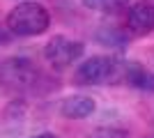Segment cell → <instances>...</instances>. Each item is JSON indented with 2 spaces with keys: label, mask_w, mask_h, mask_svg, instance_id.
<instances>
[{
  "label": "cell",
  "mask_w": 154,
  "mask_h": 138,
  "mask_svg": "<svg viewBox=\"0 0 154 138\" xmlns=\"http://www.w3.org/2000/svg\"><path fill=\"white\" fill-rule=\"evenodd\" d=\"M7 28L19 37H37L44 35L51 26V14L46 12L44 5H37L32 0L19 2L7 14Z\"/></svg>",
  "instance_id": "cell-1"
},
{
  "label": "cell",
  "mask_w": 154,
  "mask_h": 138,
  "mask_svg": "<svg viewBox=\"0 0 154 138\" xmlns=\"http://www.w3.org/2000/svg\"><path fill=\"white\" fill-rule=\"evenodd\" d=\"M122 74L124 60H115L108 55H92L76 67L74 81L81 85H108V83L122 81Z\"/></svg>",
  "instance_id": "cell-2"
},
{
  "label": "cell",
  "mask_w": 154,
  "mask_h": 138,
  "mask_svg": "<svg viewBox=\"0 0 154 138\" xmlns=\"http://www.w3.org/2000/svg\"><path fill=\"white\" fill-rule=\"evenodd\" d=\"M42 81L39 67L30 58H7L0 62V85L14 92H30L37 90Z\"/></svg>",
  "instance_id": "cell-3"
},
{
  "label": "cell",
  "mask_w": 154,
  "mask_h": 138,
  "mask_svg": "<svg viewBox=\"0 0 154 138\" xmlns=\"http://www.w3.org/2000/svg\"><path fill=\"white\" fill-rule=\"evenodd\" d=\"M83 53H85L83 41L69 39V37H64V35L51 37L44 46V58L48 60V65L55 67V69H67V67H71L76 60H81Z\"/></svg>",
  "instance_id": "cell-4"
},
{
  "label": "cell",
  "mask_w": 154,
  "mask_h": 138,
  "mask_svg": "<svg viewBox=\"0 0 154 138\" xmlns=\"http://www.w3.org/2000/svg\"><path fill=\"white\" fill-rule=\"evenodd\" d=\"M124 28H127V32L136 35V37L149 35L154 30V5H149L145 0H143V2H136L127 14Z\"/></svg>",
  "instance_id": "cell-5"
},
{
  "label": "cell",
  "mask_w": 154,
  "mask_h": 138,
  "mask_svg": "<svg viewBox=\"0 0 154 138\" xmlns=\"http://www.w3.org/2000/svg\"><path fill=\"white\" fill-rule=\"evenodd\" d=\"M97 104L92 97H85V94H71V97H64L62 104H60V115L67 120H85L94 113Z\"/></svg>",
  "instance_id": "cell-6"
},
{
  "label": "cell",
  "mask_w": 154,
  "mask_h": 138,
  "mask_svg": "<svg viewBox=\"0 0 154 138\" xmlns=\"http://www.w3.org/2000/svg\"><path fill=\"white\" fill-rule=\"evenodd\" d=\"M122 81L127 83V85L136 87V90L154 92V74L147 72V69H145L143 65H138V62H124Z\"/></svg>",
  "instance_id": "cell-7"
},
{
  "label": "cell",
  "mask_w": 154,
  "mask_h": 138,
  "mask_svg": "<svg viewBox=\"0 0 154 138\" xmlns=\"http://www.w3.org/2000/svg\"><path fill=\"white\" fill-rule=\"evenodd\" d=\"M97 39L101 41L103 46H127L129 44V32H127V28L120 30V28L106 23V26H101L97 30Z\"/></svg>",
  "instance_id": "cell-8"
},
{
  "label": "cell",
  "mask_w": 154,
  "mask_h": 138,
  "mask_svg": "<svg viewBox=\"0 0 154 138\" xmlns=\"http://www.w3.org/2000/svg\"><path fill=\"white\" fill-rule=\"evenodd\" d=\"M88 9H94V12H103V14H117L127 9L131 0H81Z\"/></svg>",
  "instance_id": "cell-9"
},
{
  "label": "cell",
  "mask_w": 154,
  "mask_h": 138,
  "mask_svg": "<svg viewBox=\"0 0 154 138\" xmlns=\"http://www.w3.org/2000/svg\"><path fill=\"white\" fill-rule=\"evenodd\" d=\"M90 138H129L124 127H97Z\"/></svg>",
  "instance_id": "cell-10"
},
{
  "label": "cell",
  "mask_w": 154,
  "mask_h": 138,
  "mask_svg": "<svg viewBox=\"0 0 154 138\" xmlns=\"http://www.w3.org/2000/svg\"><path fill=\"white\" fill-rule=\"evenodd\" d=\"M32 138H58V136L51 133V131H44V133H37V136H32Z\"/></svg>",
  "instance_id": "cell-11"
},
{
  "label": "cell",
  "mask_w": 154,
  "mask_h": 138,
  "mask_svg": "<svg viewBox=\"0 0 154 138\" xmlns=\"http://www.w3.org/2000/svg\"><path fill=\"white\" fill-rule=\"evenodd\" d=\"M0 39H2V30H0Z\"/></svg>",
  "instance_id": "cell-12"
}]
</instances>
